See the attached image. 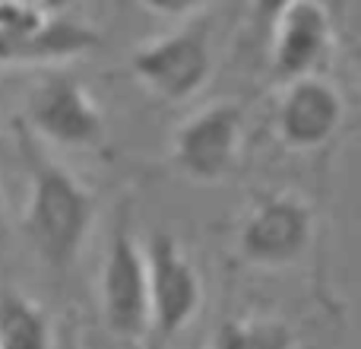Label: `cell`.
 Masks as SVG:
<instances>
[{"mask_svg":"<svg viewBox=\"0 0 361 349\" xmlns=\"http://www.w3.org/2000/svg\"><path fill=\"white\" fill-rule=\"evenodd\" d=\"M317 216L295 191L260 194L238 225V254L260 270H286L311 251Z\"/></svg>","mask_w":361,"mask_h":349,"instance_id":"3","label":"cell"},{"mask_svg":"<svg viewBox=\"0 0 361 349\" xmlns=\"http://www.w3.org/2000/svg\"><path fill=\"white\" fill-rule=\"evenodd\" d=\"M333 51V19L320 0H301L269 29V73L288 86L317 76Z\"/></svg>","mask_w":361,"mask_h":349,"instance_id":"9","label":"cell"},{"mask_svg":"<svg viewBox=\"0 0 361 349\" xmlns=\"http://www.w3.org/2000/svg\"><path fill=\"white\" fill-rule=\"evenodd\" d=\"M295 4H301V0H250V13H254L257 25L273 29L282 19V13H288Z\"/></svg>","mask_w":361,"mask_h":349,"instance_id":"14","label":"cell"},{"mask_svg":"<svg viewBox=\"0 0 361 349\" xmlns=\"http://www.w3.org/2000/svg\"><path fill=\"white\" fill-rule=\"evenodd\" d=\"M4 210H6V203H4V191H0V223H4Z\"/></svg>","mask_w":361,"mask_h":349,"instance_id":"16","label":"cell"},{"mask_svg":"<svg viewBox=\"0 0 361 349\" xmlns=\"http://www.w3.org/2000/svg\"><path fill=\"white\" fill-rule=\"evenodd\" d=\"M102 45L99 32L80 19L48 16L25 32H0V64H48L82 57Z\"/></svg>","mask_w":361,"mask_h":349,"instance_id":"10","label":"cell"},{"mask_svg":"<svg viewBox=\"0 0 361 349\" xmlns=\"http://www.w3.org/2000/svg\"><path fill=\"white\" fill-rule=\"evenodd\" d=\"M23 118L32 134L63 150H89L105 137V112L73 76H48L25 95Z\"/></svg>","mask_w":361,"mask_h":349,"instance_id":"6","label":"cell"},{"mask_svg":"<svg viewBox=\"0 0 361 349\" xmlns=\"http://www.w3.org/2000/svg\"><path fill=\"white\" fill-rule=\"evenodd\" d=\"M149 261V333L159 343L175 340L203 305V280L180 242L156 232L146 244Z\"/></svg>","mask_w":361,"mask_h":349,"instance_id":"7","label":"cell"},{"mask_svg":"<svg viewBox=\"0 0 361 349\" xmlns=\"http://www.w3.org/2000/svg\"><path fill=\"white\" fill-rule=\"evenodd\" d=\"M127 70L140 86L162 102H190L212 76L209 23L197 19L137 45L127 57Z\"/></svg>","mask_w":361,"mask_h":349,"instance_id":"2","label":"cell"},{"mask_svg":"<svg viewBox=\"0 0 361 349\" xmlns=\"http://www.w3.org/2000/svg\"><path fill=\"white\" fill-rule=\"evenodd\" d=\"M206 349H301V337L279 314H231L216 324Z\"/></svg>","mask_w":361,"mask_h":349,"instance_id":"11","label":"cell"},{"mask_svg":"<svg viewBox=\"0 0 361 349\" xmlns=\"http://www.w3.org/2000/svg\"><path fill=\"white\" fill-rule=\"evenodd\" d=\"M345 102L326 76H305L282 86L276 108V137L292 153H317L339 134Z\"/></svg>","mask_w":361,"mask_h":349,"instance_id":"8","label":"cell"},{"mask_svg":"<svg viewBox=\"0 0 361 349\" xmlns=\"http://www.w3.org/2000/svg\"><path fill=\"white\" fill-rule=\"evenodd\" d=\"M0 349H51L44 308L16 289L0 292Z\"/></svg>","mask_w":361,"mask_h":349,"instance_id":"12","label":"cell"},{"mask_svg":"<svg viewBox=\"0 0 361 349\" xmlns=\"http://www.w3.org/2000/svg\"><path fill=\"white\" fill-rule=\"evenodd\" d=\"M146 13L162 19H187L206 4V0H137Z\"/></svg>","mask_w":361,"mask_h":349,"instance_id":"13","label":"cell"},{"mask_svg":"<svg viewBox=\"0 0 361 349\" xmlns=\"http://www.w3.org/2000/svg\"><path fill=\"white\" fill-rule=\"evenodd\" d=\"M29 194L23 210V232L35 254L51 270H67L80 257L95 219V197L61 162L25 146Z\"/></svg>","mask_w":361,"mask_h":349,"instance_id":"1","label":"cell"},{"mask_svg":"<svg viewBox=\"0 0 361 349\" xmlns=\"http://www.w3.org/2000/svg\"><path fill=\"white\" fill-rule=\"evenodd\" d=\"M244 105L219 99L190 112L171 134V165L193 184H219L241 162Z\"/></svg>","mask_w":361,"mask_h":349,"instance_id":"5","label":"cell"},{"mask_svg":"<svg viewBox=\"0 0 361 349\" xmlns=\"http://www.w3.org/2000/svg\"><path fill=\"white\" fill-rule=\"evenodd\" d=\"M102 318L111 337L140 343L149 333V261L133 232L130 213L121 210L102 264Z\"/></svg>","mask_w":361,"mask_h":349,"instance_id":"4","label":"cell"},{"mask_svg":"<svg viewBox=\"0 0 361 349\" xmlns=\"http://www.w3.org/2000/svg\"><path fill=\"white\" fill-rule=\"evenodd\" d=\"M349 54H352V64H355V67H358V73H361V42L352 45V51H349Z\"/></svg>","mask_w":361,"mask_h":349,"instance_id":"15","label":"cell"}]
</instances>
